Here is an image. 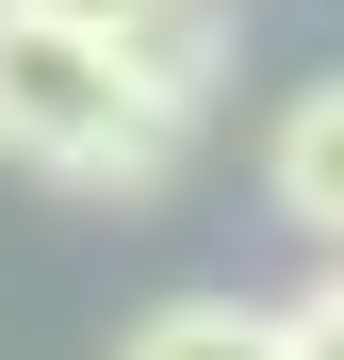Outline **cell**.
I'll list each match as a JSON object with an SVG mask.
<instances>
[{
	"label": "cell",
	"mask_w": 344,
	"mask_h": 360,
	"mask_svg": "<svg viewBox=\"0 0 344 360\" xmlns=\"http://www.w3.org/2000/svg\"><path fill=\"white\" fill-rule=\"evenodd\" d=\"M279 360H344V262L295 295V311H279Z\"/></svg>",
	"instance_id": "277c9868"
},
{
	"label": "cell",
	"mask_w": 344,
	"mask_h": 360,
	"mask_svg": "<svg viewBox=\"0 0 344 360\" xmlns=\"http://www.w3.org/2000/svg\"><path fill=\"white\" fill-rule=\"evenodd\" d=\"M115 360H279V311L262 295H164L115 328Z\"/></svg>",
	"instance_id": "3957f363"
},
{
	"label": "cell",
	"mask_w": 344,
	"mask_h": 360,
	"mask_svg": "<svg viewBox=\"0 0 344 360\" xmlns=\"http://www.w3.org/2000/svg\"><path fill=\"white\" fill-rule=\"evenodd\" d=\"M0 17H49V33H82V49H132L148 0H0Z\"/></svg>",
	"instance_id": "5b68a950"
},
{
	"label": "cell",
	"mask_w": 344,
	"mask_h": 360,
	"mask_svg": "<svg viewBox=\"0 0 344 360\" xmlns=\"http://www.w3.org/2000/svg\"><path fill=\"white\" fill-rule=\"evenodd\" d=\"M197 148V115H164L115 49L49 33V17H0V164L66 180V197H164Z\"/></svg>",
	"instance_id": "6da1fadb"
},
{
	"label": "cell",
	"mask_w": 344,
	"mask_h": 360,
	"mask_svg": "<svg viewBox=\"0 0 344 360\" xmlns=\"http://www.w3.org/2000/svg\"><path fill=\"white\" fill-rule=\"evenodd\" d=\"M262 197H279V229H312V246L344 262V82L279 98V131H262Z\"/></svg>",
	"instance_id": "7a4b0ae2"
}]
</instances>
